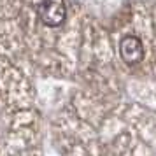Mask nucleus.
Listing matches in <instances>:
<instances>
[{
    "mask_svg": "<svg viewBox=\"0 0 156 156\" xmlns=\"http://www.w3.org/2000/svg\"><path fill=\"white\" fill-rule=\"evenodd\" d=\"M119 53L121 58L130 65L139 63L142 58H144V48H142V42L133 35L125 37L119 44Z\"/></svg>",
    "mask_w": 156,
    "mask_h": 156,
    "instance_id": "f03ea898",
    "label": "nucleus"
},
{
    "mask_svg": "<svg viewBox=\"0 0 156 156\" xmlns=\"http://www.w3.org/2000/svg\"><path fill=\"white\" fill-rule=\"evenodd\" d=\"M39 16L44 25L60 27L67 18V7L63 0H42L39 5Z\"/></svg>",
    "mask_w": 156,
    "mask_h": 156,
    "instance_id": "f257e3e1",
    "label": "nucleus"
}]
</instances>
